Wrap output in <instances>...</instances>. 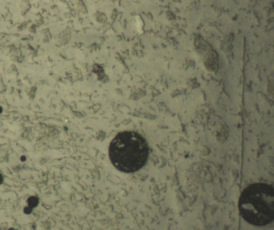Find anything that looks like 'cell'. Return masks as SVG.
Wrapping results in <instances>:
<instances>
[{
	"label": "cell",
	"mask_w": 274,
	"mask_h": 230,
	"mask_svg": "<svg viewBox=\"0 0 274 230\" xmlns=\"http://www.w3.org/2000/svg\"><path fill=\"white\" fill-rule=\"evenodd\" d=\"M149 148L146 139L134 131H123L112 140L109 157L112 164L122 172H137L146 164Z\"/></svg>",
	"instance_id": "1"
},
{
	"label": "cell",
	"mask_w": 274,
	"mask_h": 230,
	"mask_svg": "<svg viewBox=\"0 0 274 230\" xmlns=\"http://www.w3.org/2000/svg\"><path fill=\"white\" fill-rule=\"evenodd\" d=\"M238 208L244 219L251 225L261 226L274 220V190L266 183H254L243 190Z\"/></svg>",
	"instance_id": "2"
},
{
	"label": "cell",
	"mask_w": 274,
	"mask_h": 230,
	"mask_svg": "<svg viewBox=\"0 0 274 230\" xmlns=\"http://www.w3.org/2000/svg\"><path fill=\"white\" fill-rule=\"evenodd\" d=\"M27 207L33 210L35 208H37L39 204V198L35 196H31L28 198L26 200Z\"/></svg>",
	"instance_id": "3"
},
{
	"label": "cell",
	"mask_w": 274,
	"mask_h": 230,
	"mask_svg": "<svg viewBox=\"0 0 274 230\" xmlns=\"http://www.w3.org/2000/svg\"><path fill=\"white\" fill-rule=\"evenodd\" d=\"M33 211V210H32L31 208L26 206V207H25V208H24L23 213H24L25 215H30V214L32 213Z\"/></svg>",
	"instance_id": "4"
},
{
	"label": "cell",
	"mask_w": 274,
	"mask_h": 230,
	"mask_svg": "<svg viewBox=\"0 0 274 230\" xmlns=\"http://www.w3.org/2000/svg\"><path fill=\"white\" fill-rule=\"evenodd\" d=\"M3 181H4L3 176V175H2V174L0 172V185L2 184L3 182Z\"/></svg>",
	"instance_id": "5"
},
{
	"label": "cell",
	"mask_w": 274,
	"mask_h": 230,
	"mask_svg": "<svg viewBox=\"0 0 274 230\" xmlns=\"http://www.w3.org/2000/svg\"><path fill=\"white\" fill-rule=\"evenodd\" d=\"M26 157H25V156H24V155H23V156L21 157V158H20V160H21L22 161H23V162H24V161H26Z\"/></svg>",
	"instance_id": "6"
},
{
	"label": "cell",
	"mask_w": 274,
	"mask_h": 230,
	"mask_svg": "<svg viewBox=\"0 0 274 230\" xmlns=\"http://www.w3.org/2000/svg\"><path fill=\"white\" fill-rule=\"evenodd\" d=\"M8 230H17V229H16V228H9V229H8Z\"/></svg>",
	"instance_id": "7"
},
{
	"label": "cell",
	"mask_w": 274,
	"mask_h": 230,
	"mask_svg": "<svg viewBox=\"0 0 274 230\" xmlns=\"http://www.w3.org/2000/svg\"><path fill=\"white\" fill-rule=\"evenodd\" d=\"M2 109L1 107H0V113H2Z\"/></svg>",
	"instance_id": "8"
}]
</instances>
